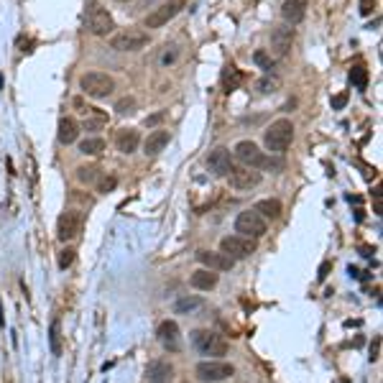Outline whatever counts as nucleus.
<instances>
[{
    "mask_svg": "<svg viewBox=\"0 0 383 383\" xmlns=\"http://www.w3.org/2000/svg\"><path fill=\"white\" fill-rule=\"evenodd\" d=\"M236 159L243 166L255 169V171H281L284 169V159H276V156H266L261 148L255 146L253 141H241L236 146Z\"/></svg>",
    "mask_w": 383,
    "mask_h": 383,
    "instance_id": "obj_1",
    "label": "nucleus"
},
{
    "mask_svg": "<svg viewBox=\"0 0 383 383\" xmlns=\"http://www.w3.org/2000/svg\"><path fill=\"white\" fill-rule=\"evenodd\" d=\"M291 141H294V126H291V121H286V118L271 123V128L266 130V135H263L266 148L276 156H281L284 151L291 146Z\"/></svg>",
    "mask_w": 383,
    "mask_h": 383,
    "instance_id": "obj_2",
    "label": "nucleus"
},
{
    "mask_svg": "<svg viewBox=\"0 0 383 383\" xmlns=\"http://www.w3.org/2000/svg\"><path fill=\"white\" fill-rule=\"evenodd\" d=\"M192 345L200 355H225L228 353V340L212 329H195L192 332Z\"/></svg>",
    "mask_w": 383,
    "mask_h": 383,
    "instance_id": "obj_3",
    "label": "nucleus"
},
{
    "mask_svg": "<svg viewBox=\"0 0 383 383\" xmlns=\"http://www.w3.org/2000/svg\"><path fill=\"white\" fill-rule=\"evenodd\" d=\"M85 23H87L90 34H95V36H108V34H113V28H115L113 16H110L108 8H102L97 0H92V3L87 6Z\"/></svg>",
    "mask_w": 383,
    "mask_h": 383,
    "instance_id": "obj_4",
    "label": "nucleus"
},
{
    "mask_svg": "<svg viewBox=\"0 0 383 383\" xmlns=\"http://www.w3.org/2000/svg\"><path fill=\"white\" fill-rule=\"evenodd\" d=\"M80 87L87 97L102 100V97H108V95L115 90V82H113V77L105 72H87V74H82Z\"/></svg>",
    "mask_w": 383,
    "mask_h": 383,
    "instance_id": "obj_5",
    "label": "nucleus"
},
{
    "mask_svg": "<svg viewBox=\"0 0 383 383\" xmlns=\"http://www.w3.org/2000/svg\"><path fill=\"white\" fill-rule=\"evenodd\" d=\"M266 230H269V220H263L255 209H243L241 215L236 217V233L238 236H245V238H258L266 236Z\"/></svg>",
    "mask_w": 383,
    "mask_h": 383,
    "instance_id": "obj_6",
    "label": "nucleus"
},
{
    "mask_svg": "<svg viewBox=\"0 0 383 383\" xmlns=\"http://www.w3.org/2000/svg\"><path fill=\"white\" fill-rule=\"evenodd\" d=\"M148 41H151V36H148L146 31L126 28L121 34L110 36V47H113L115 51H141V49L148 47Z\"/></svg>",
    "mask_w": 383,
    "mask_h": 383,
    "instance_id": "obj_7",
    "label": "nucleus"
},
{
    "mask_svg": "<svg viewBox=\"0 0 383 383\" xmlns=\"http://www.w3.org/2000/svg\"><path fill=\"white\" fill-rule=\"evenodd\" d=\"M195 373L202 383H220L236 376V368L230 363H225V360H205V363L197 365Z\"/></svg>",
    "mask_w": 383,
    "mask_h": 383,
    "instance_id": "obj_8",
    "label": "nucleus"
},
{
    "mask_svg": "<svg viewBox=\"0 0 383 383\" xmlns=\"http://www.w3.org/2000/svg\"><path fill=\"white\" fill-rule=\"evenodd\" d=\"M184 6H187V0H166V3H162V6L154 8V11L148 13L146 28H162V26H166L169 20L176 18V16L182 13Z\"/></svg>",
    "mask_w": 383,
    "mask_h": 383,
    "instance_id": "obj_9",
    "label": "nucleus"
},
{
    "mask_svg": "<svg viewBox=\"0 0 383 383\" xmlns=\"http://www.w3.org/2000/svg\"><path fill=\"white\" fill-rule=\"evenodd\" d=\"M220 250L230 255L233 261H241V258H248V255L255 253V241L245 236H228L220 241Z\"/></svg>",
    "mask_w": 383,
    "mask_h": 383,
    "instance_id": "obj_10",
    "label": "nucleus"
},
{
    "mask_svg": "<svg viewBox=\"0 0 383 383\" xmlns=\"http://www.w3.org/2000/svg\"><path fill=\"white\" fill-rule=\"evenodd\" d=\"M82 222H85V217H82L80 212H74V209L61 212L59 220H56V238H59L61 243L74 241V238L82 233Z\"/></svg>",
    "mask_w": 383,
    "mask_h": 383,
    "instance_id": "obj_11",
    "label": "nucleus"
},
{
    "mask_svg": "<svg viewBox=\"0 0 383 383\" xmlns=\"http://www.w3.org/2000/svg\"><path fill=\"white\" fill-rule=\"evenodd\" d=\"M230 187L236 189H253L261 184V171H255V169H248V166H233L230 169Z\"/></svg>",
    "mask_w": 383,
    "mask_h": 383,
    "instance_id": "obj_12",
    "label": "nucleus"
},
{
    "mask_svg": "<svg viewBox=\"0 0 383 383\" xmlns=\"http://www.w3.org/2000/svg\"><path fill=\"white\" fill-rule=\"evenodd\" d=\"M156 337H159V343L169 350V353H179L182 350V337H179V324L174 320H166V322L159 324L156 329Z\"/></svg>",
    "mask_w": 383,
    "mask_h": 383,
    "instance_id": "obj_13",
    "label": "nucleus"
},
{
    "mask_svg": "<svg viewBox=\"0 0 383 383\" xmlns=\"http://www.w3.org/2000/svg\"><path fill=\"white\" fill-rule=\"evenodd\" d=\"M197 261L209 271H230L236 266V261L222 250H197Z\"/></svg>",
    "mask_w": 383,
    "mask_h": 383,
    "instance_id": "obj_14",
    "label": "nucleus"
},
{
    "mask_svg": "<svg viewBox=\"0 0 383 383\" xmlns=\"http://www.w3.org/2000/svg\"><path fill=\"white\" fill-rule=\"evenodd\" d=\"M291 44H294V28L279 26L274 34H271V49H274L276 59H284V56L289 54Z\"/></svg>",
    "mask_w": 383,
    "mask_h": 383,
    "instance_id": "obj_15",
    "label": "nucleus"
},
{
    "mask_svg": "<svg viewBox=\"0 0 383 383\" xmlns=\"http://www.w3.org/2000/svg\"><path fill=\"white\" fill-rule=\"evenodd\" d=\"M207 169L215 176H228L230 169H233V156H230L228 148H215V151L207 156Z\"/></svg>",
    "mask_w": 383,
    "mask_h": 383,
    "instance_id": "obj_16",
    "label": "nucleus"
},
{
    "mask_svg": "<svg viewBox=\"0 0 383 383\" xmlns=\"http://www.w3.org/2000/svg\"><path fill=\"white\" fill-rule=\"evenodd\" d=\"M77 108H82V126L87 130H100V128L108 126V113H102L100 108H85L82 100H74Z\"/></svg>",
    "mask_w": 383,
    "mask_h": 383,
    "instance_id": "obj_17",
    "label": "nucleus"
},
{
    "mask_svg": "<svg viewBox=\"0 0 383 383\" xmlns=\"http://www.w3.org/2000/svg\"><path fill=\"white\" fill-rule=\"evenodd\" d=\"M307 8H310V0H284L281 6V18L289 23V26H296L302 23L304 16H307Z\"/></svg>",
    "mask_w": 383,
    "mask_h": 383,
    "instance_id": "obj_18",
    "label": "nucleus"
},
{
    "mask_svg": "<svg viewBox=\"0 0 383 383\" xmlns=\"http://www.w3.org/2000/svg\"><path fill=\"white\" fill-rule=\"evenodd\" d=\"M174 381V365L166 360H154L146 368V383H171Z\"/></svg>",
    "mask_w": 383,
    "mask_h": 383,
    "instance_id": "obj_19",
    "label": "nucleus"
},
{
    "mask_svg": "<svg viewBox=\"0 0 383 383\" xmlns=\"http://www.w3.org/2000/svg\"><path fill=\"white\" fill-rule=\"evenodd\" d=\"M138 143H141V135H138L135 128H121L115 133V146H118L121 154H133L135 148H138Z\"/></svg>",
    "mask_w": 383,
    "mask_h": 383,
    "instance_id": "obj_20",
    "label": "nucleus"
},
{
    "mask_svg": "<svg viewBox=\"0 0 383 383\" xmlns=\"http://www.w3.org/2000/svg\"><path fill=\"white\" fill-rule=\"evenodd\" d=\"M56 138H59L61 146H72L77 138H80V123L74 118H61L59 130H56Z\"/></svg>",
    "mask_w": 383,
    "mask_h": 383,
    "instance_id": "obj_21",
    "label": "nucleus"
},
{
    "mask_svg": "<svg viewBox=\"0 0 383 383\" xmlns=\"http://www.w3.org/2000/svg\"><path fill=\"white\" fill-rule=\"evenodd\" d=\"M169 141H171V135H169V130H154V133H148L146 143H143V151H146V156L162 154L164 148L169 146Z\"/></svg>",
    "mask_w": 383,
    "mask_h": 383,
    "instance_id": "obj_22",
    "label": "nucleus"
},
{
    "mask_svg": "<svg viewBox=\"0 0 383 383\" xmlns=\"http://www.w3.org/2000/svg\"><path fill=\"white\" fill-rule=\"evenodd\" d=\"M189 284H192L195 289H200V291H209V289H215V286H217V274H215V271H209V269L195 271V274H192V279H189Z\"/></svg>",
    "mask_w": 383,
    "mask_h": 383,
    "instance_id": "obj_23",
    "label": "nucleus"
},
{
    "mask_svg": "<svg viewBox=\"0 0 383 383\" xmlns=\"http://www.w3.org/2000/svg\"><path fill=\"white\" fill-rule=\"evenodd\" d=\"M255 212L263 217V220H276V217H281V202L279 200H261L255 202Z\"/></svg>",
    "mask_w": 383,
    "mask_h": 383,
    "instance_id": "obj_24",
    "label": "nucleus"
},
{
    "mask_svg": "<svg viewBox=\"0 0 383 383\" xmlns=\"http://www.w3.org/2000/svg\"><path fill=\"white\" fill-rule=\"evenodd\" d=\"M241 85H243V72H241V69L233 67V64L222 69V90H225V92H228V95L236 92Z\"/></svg>",
    "mask_w": 383,
    "mask_h": 383,
    "instance_id": "obj_25",
    "label": "nucleus"
},
{
    "mask_svg": "<svg viewBox=\"0 0 383 383\" xmlns=\"http://www.w3.org/2000/svg\"><path fill=\"white\" fill-rule=\"evenodd\" d=\"M202 296H182V299H176L174 302V312L176 315H192L195 310L202 307Z\"/></svg>",
    "mask_w": 383,
    "mask_h": 383,
    "instance_id": "obj_26",
    "label": "nucleus"
},
{
    "mask_svg": "<svg viewBox=\"0 0 383 383\" xmlns=\"http://www.w3.org/2000/svg\"><path fill=\"white\" fill-rule=\"evenodd\" d=\"M49 345H51V353L61 355V322L59 320H51V327H49Z\"/></svg>",
    "mask_w": 383,
    "mask_h": 383,
    "instance_id": "obj_27",
    "label": "nucleus"
},
{
    "mask_svg": "<svg viewBox=\"0 0 383 383\" xmlns=\"http://www.w3.org/2000/svg\"><path fill=\"white\" fill-rule=\"evenodd\" d=\"M80 151L85 156H97L105 151V141H102V138H87V141L80 143Z\"/></svg>",
    "mask_w": 383,
    "mask_h": 383,
    "instance_id": "obj_28",
    "label": "nucleus"
},
{
    "mask_svg": "<svg viewBox=\"0 0 383 383\" xmlns=\"http://www.w3.org/2000/svg\"><path fill=\"white\" fill-rule=\"evenodd\" d=\"M350 82H353L358 90H365V85H368V69L355 64V67L350 69Z\"/></svg>",
    "mask_w": 383,
    "mask_h": 383,
    "instance_id": "obj_29",
    "label": "nucleus"
},
{
    "mask_svg": "<svg viewBox=\"0 0 383 383\" xmlns=\"http://www.w3.org/2000/svg\"><path fill=\"white\" fill-rule=\"evenodd\" d=\"M97 171H100L97 166H82L77 169V179H80V182H95V179H97Z\"/></svg>",
    "mask_w": 383,
    "mask_h": 383,
    "instance_id": "obj_30",
    "label": "nucleus"
},
{
    "mask_svg": "<svg viewBox=\"0 0 383 383\" xmlns=\"http://www.w3.org/2000/svg\"><path fill=\"white\" fill-rule=\"evenodd\" d=\"M253 61H255V64H258L261 69H266V72H271V69H274V64H276V61L271 59V56L266 54V51H255V54H253Z\"/></svg>",
    "mask_w": 383,
    "mask_h": 383,
    "instance_id": "obj_31",
    "label": "nucleus"
},
{
    "mask_svg": "<svg viewBox=\"0 0 383 383\" xmlns=\"http://www.w3.org/2000/svg\"><path fill=\"white\" fill-rule=\"evenodd\" d=\"M115 187H118V176H100V182H97V192H102V195L113 192Z\"/></svg>",
    "mask_w": 383,
    "mask_h": 383,
    "instance_id": "obj_32",
    "label": "nucleus"
},
{
    "mask_svg": "<svg viewBox=\"0 0 383 383\" xmlns=\"http://www.w3.org/2000/svg\"><path fill=\"white\" fill-rule=\"evenodd\" d=\"M74 253H77L74 248H64V250H61V253H59V269L67 271L69 266H72V263H74Z\"/></svg>",
    "mask_w": 383,
    "mask_h": 383,
    "instance_id": "obj_33",
    "label": "nucleus"
},
{
    "mask_svg": "<svg viewBox=\"0 0 383 383\" xmlns=\"http://www.w3.org/2000/svg\"><path fill=\"white\" fill-rule=\"evenodd\" d=\"M276 87H279V80H274V77H263V80L258 82V90H261L263 95L274 92Z\"/></svg>",
    "mask_w": 383,
    "mask_h": 383,
    "instance_id": "obj_34",
    "label": "nucleus"
},
{
    "mask_svg": "<svg viewBox=\"0 0 383 383\" xmlns=\"http://www.w3.org/2000/svg\"><path fill=\"white\" fill-rule=\"evenodd\" d=\"M133 108H135V100L133 97H123V100H118V105H115V110H118V113H133Z\"/></svg>",
    "mask_w": 383,
    "mask_h": 383,
    "instance_id": "obj_35",
    "label": "nucleus"
},
{
    "mask_svg": "<svg viewBox=\"0 0 383 383\" xmlns=\"http://www.w3.org/2000/svg\"><path fill=\"white\" fill-rule=\"evenodd\" d=\"M376 0H360V6H358V11H360V16H370L373 11H376Z\"/></svg>",
    "mask_w": 383,
    "mask_h": 383,
    "instance_id": "obj_36",
    "label": "nucleus"
},
{
    "mask_svg": "<svg viewBox=\"0 0 383 383\" xmlns=\"http://www.w3.org/2000/svg\"><path fill=\"white\" fill-rule=\"evenodd\" d=\"M348 105V92H340L332 97V110H343Z\"/></svg>",
    "mask_w": 383,
    "mask_h": 383,
    "instance_id": "obj_37",
    "label": "nucleus"
},
{
    "mask_svg": "<svg viewBox=\"0 0 383 383\" xmlns=\"http://www.w3.org/2000/svg\"><path fill=\"white\" fill-rule=\"evenodd\" d=\"M329 269H332V263L324 261L322 266H320V274H317V279H320V281H324V279H327V274H329Z\"/></svg>",
    "mask_w": 383,
    "mask_h": 383,
    "instance_id": "obj_38",
    "label": "nucleus"
},
{
    "mask_svg": "<svg viewBox=\"0 0 383 383\" xmlns=\"http://www.w3.org/2000/svg\"><path fill=\"white\" fill-rule=\"evenodd\" d=\"M164 115H166V113H156V115H151V118H146V126H156V123H162Z\"/></svg>",
    "mask_w": 383,
    "mask_h": 383,
    "instance_id": "obj_39",
    "label": "nucleus"
},
{
    "mask_svg": "<svg viewBox=\"0 0 383 383\" xmlns=\"http://www.w3.org/2000/svg\"><path fill=\"white\" fill-rule=\"evenodd\" d=\"M378 345H381V340H378V337H376V343L370 345V360H373V363H376V360H378Z\"/></svg>",
    "mask_w": 383,
    "mask_h": 383,
    "instance_id": "obj_40",
    "label": "nucleus"
},
{
    "mask_svg": "<svg viewBox=\"0 0 383 383\" xmlns=\"http://www.w3.org/2000/svg\"><path fill=\"white\" fill-rule=\"evenodd\" d=\"M174 59H176V51H166V54L162 56V64H171Z\"/></svg>",
    "mask_w": 383,
    "mask_h": 383,
    "instance_id": "obj_41",
    "label": "nucleus"
},
{
    "mask_svg": "<svg viewBox=\"0 0 383 383\" xmlns=\"http://www.w3.org/2000/svg\"><path fill=\"white\" fill-rule=\"evenodd\" d=\"M373 253H376V248H363V255H365V258H370Z\"/></svg>",
    "mask_w": 383,
    "mask_h": 383,
    "instance_id": "obj_42",
    "label": "nucleus"
},
{
    "mask_svg": "<svg viewBox=\"0 0 383 383\" xmlns=\"http://www.w3.org/2000/svg\"><path fill=\"white\" fill-rule=\"evenodd\" d=\"M0 315H3V304H0ZM0 324H3V317H0Z\"/></svg>",
    "mask_w": 383,
    "mask_h": 383,
    "instance_id": "obj_43",
    "label": "nucleus"
},
{
    "mask_svg": "<svg viewBox=\"0 0 383 383\" xmlns=\"http://www.w3.org/2000/svg\"><path fill=\"white\" fill-rule=\"evenodd\" d=\"M121 3H126V0H121Z\"/></svg>",
    "mask_w": 383,
    "mask_h": 383,
    "instance_id": "obj_44",
    "label": "nucleus"
}]
</instances>
